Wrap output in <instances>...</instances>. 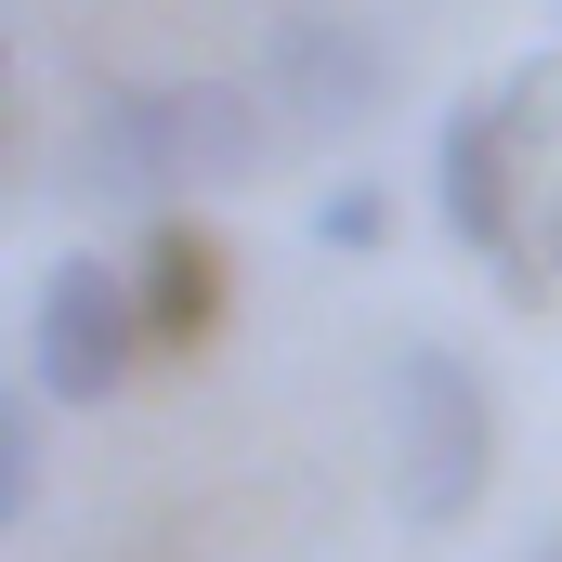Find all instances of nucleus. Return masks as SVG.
<instances>
[{"mask_svg": "<svg viewBox=\"0 0 562 562\" xmlns=\"http://www.w3.org/2000/svg\"><path fill=\"white\" fill-rule=\"evenodd\" d=\"M132 288H144V340H170V353H196L210 327H223V236L210 223H183V210H157L132 249Z\"/></svg>", "mask_w": 562, "mask_h": 562, "instance_id": "nucleus-6", "label": "nucleus"}, {"mask_svg": "<svg viewBox=\"0 0 562 562\" xmlns=\"http://www.w3.org/2000/svg\"><path fill=\"white\" fill-rule=\"evenodd\" d=\"M132 353H144V288H132V262H105V249H53L40 288H26V393L66 406V419H92V406H119Z\"/></svg>", "mask_w": 562, "mask_h": 562, "instance_id": "nucleus-5", "label": "nucleus"}, {"mask_svg": "<svg viewBox=\"0 0 562 562\" xmlns=\"http://www.w3.org/2000/svg\"><path fill=\"white\" fill-rule=\"evenodd\" d=\"M288 119L262 105V79H105L66 144H53V196L66 210H183V196H236L276 170Z\"/></svg>", "mask_w": 562, "mask_h": 562, "instance_id": "nucleus-1", "label": "nucleus"}, {"mask_svg": "<svg viewBox=\"0 0 562 562\" xmlns=\"http://www.w3.org/2000/svg\"><path fill=\"white\" fill-rule=\"evenodd\" d=\"M314 249H353V262L393 249V196H380V183H327V196H314Z\"/></svg>", "mask_w": 562, "mask_h": 562, "instance_id": "nucleus-7", "label": "nucleus"}, {"mask_svg": "<svg viewBox=\"0 0 562 562\" xmlns=\"http://www.w3.org/2000/svg\"><path fill=\"white\" fill-rule=\"evenodd\" d=\"M537 262H550V276H562V196H550V210H537Z\"/></svg>", "mask_w": 562, "mask_h": 562, "instance_id": "nucleus-9", "label": "nucleus"}, {"mask_svg": "<svg viewBox=\"0 0 562 562\" xmlns=\"http://www.w3.org/2000/svg\"><path fill=\"white\" fill-rule=\"evenodd\" d=\"M262 105H276L301 144H353V132H380L393 119V26H367L353 0H288L276 26H262Z\"/></svg>", "mask_w": 562, "mask_h": 562, "instance_id": "nucleus-4", "label": "nucleus"}, {"mask_svg": "<svg viewBox=\"0 0 562 562\" xmlns=\"http://www.w3.org/2000/svg\"><path fill=\"white\" fill-rule=\"evenodd\" d=\"M524 562H562V524H550V537H537V550H524Z\"/></svg>", "mask_w": 562, "mask_h": 562, "instance_id": "nucleus-10", "label": "nucleus"}, {"mask_svg": "<svg viewBox=\"0 0 562 562\" xmlns=\"http://www.w3.org/2000/svg\"><path fill=\"white\" fill-rule=\"evenodd\" d=\"M26 510H40V393L0 406V524H26Z\"/></svg>", "mask_w": 562, "mask_h": 562, "instance_id": "nucleus-8", "label": "nucleus"}, {"mask_svg": "<svg viewBox=\"0 0 562 562\" xmlns=\"http://www.w3.org/2000/svg\"><path fill=\"white\" fill-rule=\"evenodd\" d=\"M550 79H562V66H524V79L445 105V132H431V210H445V236H458L497 288H537V276H550V262L524 249V144L550 132Z\"/></svg>", "mask_w": 562, "mask_h": 562, "instance_id": "nucleus-3", "label": "nucleus"}, {"mask_svg": "<svg viewBox=\"0 0 562 562\" xmlns=\"http://www.w3.org/2000/svg\"><path fill=\"white\" fill-rule=\"evenodd\" d=\"M380 471H393V524L458 537L497 484V393L458 340H393L380 353Z\"/></svg>", "mask_w": 562, "mask_h": 562, "instance_id": "nucleus-2", "label": "nucleus"}]
</instances>
